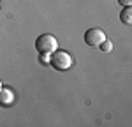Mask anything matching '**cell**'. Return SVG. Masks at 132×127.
<instances>
[{
    "label": "cell",
    "instance_id": "cell-8",
    "mask_svg": "<svg viewBox=\"0 0 132 127\" xmlns=\"http://www.w3.org/2000/svg\"><path fill=\"white\" fill-rule=\"evenodd\" d=\"M120 5H132V0H118Z\"/></svg>",
    "mask_w": 132,
    "mask_h": 127
},
{
    "label": "cell",
    "instance_id": "cell-5",
    "mask_svg": "<svg viewBox=\"0 0 132 127\" xmlns=\"http://www.w3.org/2000/svg\"><path fill=\"white\" fill-rule=\"evenodd\" d=\"M120 20L125 25H132V5H123L122 12H120Z\"/></svg>",
    "mask_w": 132,
    "mask_h": 127
},
{
    "label": "cell",
    "instance_id": "cell-3",
    "mask_svg": "<svg viewBox=\"0 0 132 127\" xmlns=\"http://www.w3.org/2000/svg\"><path fill=\"white\" fill-rule=\"evenodd\" d=\"M104 39H106V32L101 28H88L85 32V42L92 48H99Z\"/></svg>",
    "mask_w": 132,
    "mask_h": 127
},
{
    "label": "cell",
    "instance_id": "cell-6",
    "mask_svg": "<svg viewBox=\"0 0 132 127\" xmlns=\"http://www.w3.org/2000/svg\"><path fill=\"white\" fill-rule=\"evenodd\" d=\"M99 48H101V51H104V53H109V51H113V42L109 41L108 37H106V39H104V41L101 42V46H99Z\"/></svg>",
    "mask_w": 132,
    "mask_h": 127
},
{
    "label": "cell",
    "instance_id": "cell-2",
    "mask_svg": "<svg viewBox=\"0 0 132 127\" xmlns=\"http://www.w3.org/2000/svg\"><path fill=\"white\" fill-rule=\"evenodd\" d=\"M51 67H55L56 71H67L72 67V57L69 51L65 50H56V51L51 53Z\"/></svg>",
    "mask_w": 132,
    "mask_h": 127
},
{
    "label": "cell",
    "instance_id": "cell-1",
    "mask_svg": "<svg viewBox=\"0 0 132 127\" xmlns=\"http://www.w3.org/2000/svg\"><path fill=\"white\" fill-rule=\"evenodd\" d=\"M35 50L41 53H46V55H51L53 51L58 50V41L55 35L51 34H41L37 39H35Z\"/></svg>",
    "mask_w": 132,
    "mask_h": 127
},
{
    "label": "cell",
    "instance_id": "cell-7",
    "mask_svg": "<svg viewBox=\"0 0 132 127\" xmlns=\"http://www.w3.org/2000/svg\"><path fill=\"white\" fill-rule=\"evenodd\" d=\"M39 62H41L42 65H50V62H51V55L41 53V55H39Z\"/></svg>",
    "mask_w": 132,
    "mask_h": 127
},
{
    "label": "cell",
    "instance_id": "cell-10",
    "mask_svg": "<svg viewBox=\"0 0 132 127\" xmlns=\"http://www.w3.org/2000/svg\"><path fill=\"white\" fill-rule=\"evenodd\" d=\"M0 7H2V0H0Z\"/></svg>",
    "mask_w": 132,
    "mask_h": 127
},
{
    "label": "cell",
    "instance_id": "cell-4",
    "mask_svg": "<svg viewBox=\"0 0 132 127\" xmlns=\"http://www.w3.org/2000/svg\"><path fill=\"white\" fill-rule=\"evenodd\" d=\"M14 102V92L11 90V88H5V86H2L0 88V106L2 108H7Z\"/></svg>",
    "mask_w": 132,
    "mask_h": 127
},
{
    "label": "cell",
    "instance_id": "cell-9",
    "mask_svg": "<svg viewBox=\"0 0 132 127\" xmlns=\"http://www.w3.org/2000/svg\"><path fill=\"white\" fill-rule=\"evenodd\" d=\"M2 86H4V85H2V80H0V88H2Z\"/></svg>",
    "mask_w": 132,
    "mask_h": 127
}]
</instances>
